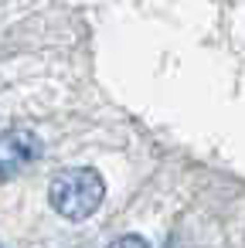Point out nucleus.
Masks as SVG:
<instances>
[{
    "mask_svg": "<svg viewBox=\"0 0 245 248\" xmlns=\"http://www.w3.org/2000/svg\"><path fill=\"white\" fill-rule=\"evenodd\" d=\"M106 197V180L96 167H65L48 184V201L65 221H89Z\"/></svg>",
    "mask_w": 245,
    "mask_h": 248,
    "instance_id": "1",
    "label": "nucleus"
},
{
    "mask_svg": "<svg viewBox=\"0 0 245 248\" xmlns=\"http://www.w3.org/2000/svg\"><path fill=\"white\" fill-rule=\"evenodd\" d=\"M41 160V140L28 126H14L0 133V184H7L31 170Z\"/></svg>",
    "mask_w": 245,
    "mask_h": 248,
    "instance_id": "2",
    "label": "nucleus"
},
{
    "mask_svg": "<svg viewBox=\"0 0 245 248\" xmlns=\"http://www.w3.org/2000/svg\"><path fill=\"white\" fill-rule=\"evenodd\" d=\"M109 248H150V245H147L143 234H123V238H116Z\"/></svg>",
    "mask_w": 245,
    "mask_h": 248,
    "instance_id": "3",
    "label": "nucleus"
},
{
    "mask_svg": "<svg viewBox=\"0 0 245 248\" xmlns=\"http://www.w3.org/2000/svg\"><path fill=\"white\" fill-rule=\"evenodd\" d=\"M0 248H4V245H0Z\"/></svg>",
    "mask_w": 245,
    "mask_h": 248,
    "instance_id": "4",
    "label": "nucleus"
}]
</instances>
